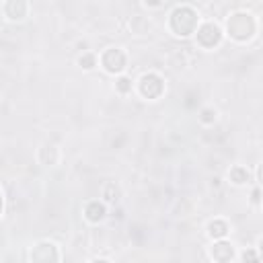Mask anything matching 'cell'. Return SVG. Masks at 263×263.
<instances>
[{
  "label": "cell",
  "mask_w": 263,
  "mask_h": 263,
  "mask_svg": "<svg viewBox=\"0 0 263 263\" xmlns=\"http://www.w3.org/2000/svg\"><path fill=\"white\" fill-rule=\"evenodd\" d=\"M171 27L177 35H191L197 27V14L189 6H179L171 16Z\"/></svg>",
  "instance_id": "6da1fadb"
},
{
  "label": "cell",
  "mask_w": 263,
  "mask_h": 263,
  "mask_svg": "<svg viewBox=\"0 0 263 263\" xmlns=\"http://www.w3.org/2000/svg\"><path fill=\"white\" fill-rule=\"evenodd\" d=\"M255 31V23L251 18V14H234L228 18V33L234 37V39H249Z\"/></svg>",
  "instance_id": "7a4b0ae2"
},
{
  "label": "cell",
  "mask_w": 263,
  "mask_h": 263,
  "mask_svg": "<svg viewBox=\"0 0 263 263\" xmlns=\"http://www.w3.org/2000/svg\"><path fill=\"white\" fill-rule=\"evenodd\" d=\"M220 37H222V33H220L218 25H214V23H205V25H201L199 31H197V41H199V45H203V47H214V45H218V43H220Z\"/></svg>",
  "instance_id": "3957f363"
},
{
  "label": "cell",
  "mask_w": 263,
  "mask_h": 263,
  "mask_svg": "<svg viewBox=\"0 0 263 263\" xmlns=\"http://www.w3.org/2000/svg\"><path fill=\"white\" fill-rule=\"evenodd\" d=\"M140 92L148 99H156L162 92V80L156 74H144L140 78Z\"/></svg>",
  "instance_id": "277c9868"
},
{
  "label": "cell",
  "mask_w": 263,
  "mask_h": 263,
  "mask_svg": "<svg viewBox=\"0 0 263 263\" xmlns=\"http://www.w3.org/2000/svg\"><path fill=\"white\" fill-rule=\"evenodd\" d=\"M33 263H58V249L51 242H39L31 253Z\"/></svg>",
  "instance_id": "5b68a950"
},
{
  "label": "cell",
  "mask_w": 263,
  "mask_h": 263,
  "mask_svg": "<svg viewBox=\"0 0 263 263\" xmlns=\"http://www.w3.org/2000/svg\"><path fill=\"white\" fill-rule=\"evenodd\" d=\"M103 66L107 72H121L125 68V53L121 49H107L103 53Z\"/></svg>",
  "instance_id": "8992f818"
},
{
  "label": "cell",
  "mask_w": 263,
  "mask_h": 263,
  "mask_svg": "<svg viewBox=\"0 0 263 263\" xmlns=\"http://www.w3.org/2000/svg\"><path fill=\"white\" fill-rule=\"evenodd\" d=\"M232 255H234L232 245L230 242H224V240L218 242V245H214V249H212V257L216 261H220V263H228L232 259Z\"/></svg>",
  "instance_id": "52a82bcc"
},
{
  "label": "cell",
  "mask_w": 263,
  "mask_h": 263,
  "mask_svg": "<svg viewBox=\"0 0 263 263\" xmlns=\"http://www.w3.org/2000/svg\"><path fill=\"white\" fill-rule=\"evenodd\" d=\"M103 216H105V205H103V203H99V201H90V203L86 205V218H88V220L99 222Z\"/></svg>",
  "instance_id": "ba28073f"
},
{
  "label": "cell",
  "mask_w": 263,
  "mask_h": 263,
  "mask_svg": "<svg viewBox=\"0 0 263 263\" xmlns=\"http://www.w3.org/2000/svg\"><path fill=\"white\" fill-rule=\"evenodd\" d=\"M226 232H228L226 222H222V220H214V222H210V236H214V238H222Z\"/></svg>",
  "instance_id": "9c48e42d"
},
{
  "label": "cell",
  "mask_w": 263,
  "mask_h": 263,
  "mask_svg": "<svg viewBox=\"0 0 263 263\" xmlns=\"http://www.w3.org/2000/svg\"><path fill=\"white\" fill-rule=\"evenodd\" d=\"M10 10H14V12L10 14V18H23L25 12H27V4H25V2H18V4L8 2V4H6V12H10Z\"/></svg>",
  "instance_id": "30bf717a"
},
{
  "label": "cell",
  "mask_w": 263,
  "mask_h": 263,
  "mask_svg": "<svg viewBox=\"0 0 263 263\" xmlns=\"http://www.w3.org/2000/svg\"><path fill=\"white\" fill-rule=\"evenodd\" d=\"M247 177H249V175H247V171H245V168H240V166H236V168H232V171H230V179H232L236 185L245 183V181H247Z\"/></svg>",
  "instance_id": "8fae6325"
},
{
  "label": "cell",
  "mask_w": 263,
  "mask_h": 263,
  "mask_svg": "<svg viewBox=\"0 0 263 263\" xmlns=\"http://www.w3.org/2000/svg\"><path fill=\"white\" fill-rule=\"evenodd\" d=\"M117 88H119L121 92H127V90L132 88V82H129V78H125V76H123V78H119V80H117Z\"/></svg>",
  "instance_id": "7c38bea8"
},
{
  "label": "cell",
  "mask_w": 263,
  "mask_h": 263,
  "mask_svg": "<svg viewBox=\"0 0 263 263\" xmlns=\"http://www.w3.org/2000/svg\"><path fill=\"white\" fill-rule=\"evenodd\" d=\"M80 64H82V68H92L95 66V55H82L80 58Z\"/></svg>",
  "instance_id": "4fadbf2b"
},
{
  "label": "cell",
  "mask_w": 263,
  "mask_h": 263,
  "mask_svg": "<svg viewBox=\"0 0 263 263\" xmlns=\"http://www.w3.org/2000/svg\"><path fill=\"white\" fill-rule=\"evenodd\" d=\"M242 261L245 263H257V253L255 251H245L242 253Z\"/></svg>",
  "instance_id": "5bb4252c"
},
{
  "label": "cell",
  "mask_w": 263,
  "mask_h": 263,
  "mask_svg": "<svg viewBox=\"0 0 263 263\" xmlns=\"http://www.w3.org/2000/svg\"><path fill=\"white\" fill-rule=\"evenodd\" d=\"M210 115H212V111H210V109H205V111H203V117H201V119H203V121H212V117H210Z\"/></svg>",
  "instance_id": "9a60e30c"
},
{
  "label": "cell",
  "mask_w": 263,
  "mask_h": 263,
  "mask_svg": "<svg viewBox=\"0 0 263 263\" xmlns=\"http://www.w3.org/2000/svg\"><path fill=\"white\" fill-rule=\"evenodd\" d=\"M92 263H109V261H105V259H97V261H92Z\"/></svg>",
  "instance_id": "2e32d148"
},
{
  "label": "cell",
  "mask_w": 263,
  "mask_h": 263,
  "mask_svg": "<svg viewBox=\"0 0 263 263\" xmlns=\"http://www.w3.org/2000/svg\"><path fill=\"white\" fill-rule=\"evenodd\" d=\"M0 208H2V199H0Z\"/></svg>",
  "instance_id": "e0dca14e"
}]
</instances>
